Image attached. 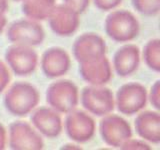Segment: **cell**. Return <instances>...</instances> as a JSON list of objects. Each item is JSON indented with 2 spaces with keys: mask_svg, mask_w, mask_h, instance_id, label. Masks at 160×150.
<instances>
[{
  "mask_svg": "<svg viewBox=\"0 0 160 150\" xmlns=\"http://www.w3.org/2000/svg\"><path fill=\"white\" fill-rule=\"evenodd\" d=\"M40 95L36 87L28 82L18 81L11 85L4 96L6 110L14 116L24 117L30 114L39 103Z\"/></svg>",
  "mask_w": 160,
  "mask_h": 150,
  "instance_id": "obj_1",
  "label": "cell"
},
{
  "mask_svg": "<svg viewBox=\"0 0 160 150\" xmlns=\"http://www.w3.org/2000/svg\"><path fill=\"white\" fill-rule=\"evenodd\" d=\"M105 33L115 42H129L140 31V24L135 15L128 10H115L105 19Z\"/></svg>",
  "mask_w": 160,
  "mask_h": 150,
  "instance_id": "obj_2",
  "label": "cell"
},
{
  "mask_svg": "<svg viewBox=\"0 0 160 150\" xmlns=\"http://www.w3.org/2000/svg\"><path fill=\"white\" fill-rule=\"evenodd\" d=\"M46 101L57 112L66 114L78 105V87L70 80L62 79L55 81L46 90Z\"/></svg>",
  "mask_w": 160,
  "mask_h": 150,
  "instance_id": "obj_3",
  "label": "cell"
},
{
  "mask_svg": "<svg viewBox=\"0 0 160 150\" xmlns=\"http://www.w3.org/2000/svg\"><path fill=\"white\" fill-rule=\"evenodd\" d=\"M147 94L146 88L141 83L129 82L123 84L118 89L116 97H114L115 106H117L121 114L131 116L146 106Z\"/></svg>",
  "mask_w": 160,
  "mask_h": 150,
  "instance_id": "obj_4",
  "label": "cell"
},
{
  "mask_svg": "<svg viewBox=\"0 0 160 150\" xmlns=\"http://www.w3.org/2000/svg\"><path fill=\"white\" fill-rule=\"evenodd\" d=\"M82 106L96 116H104L111 113L115 108V100L113 92L107 87L90 86L84 87L81 92Z\"/></svg>",
  "mask_w": 160,
  "mask_h": 150,
  "instance_id": "obj_5",
  "label": "cell"
},
{
  "mask_svg": "<svg viewBox=\"0 0 160 150\" xmlns=\"http://www.w3.org/2000/svg\"><path fill=\"white\" fill-rule=\"evenodd\" d=\"M7 38L10 42L25 46H37L45 38L43 27L32 19H19L8 26Z\"/></svg>",
  "mask_w": 160,
  "mask_h": 150,
  "instance_id": "obj_6",
  "label": "cell"
},
{
  "mask_svg": "<svg viewBox=\"0 0 160 150\" xmlns=\"http://www.w3.org/2000/svg\"><path fill=\"white\" fill-rule=\"evenodd\" d=\"M8 145L13 150H40L44 147V141L28 122L15 121L9 125Z\"/></svg>",
  "mask_w": 160,
  "mask_h": 150,
  "instance_id": "obj_7",
  "label": "cell"
},
{
  "mask_svg": "<svg viewBox=\"0 0 160 150\" xmlns=\"http://www.w3.org/2000/svg\"><path fill=\"white\" fill-rule=\"evenodd\" d=\"M99 132L108 146L119 148L125 140L132 137V129L127 120L117 114L104 115L99 123Z\"/></svg>",
  "mask_w": 160,
  "mask_h": 150,
  "instance_id": "obj_8",
  "label": "cell"
},
{
  "mask_svg": "<svg viewBox=\"0 0 160 150\" xmlns=\"http://www.w3.org/2000/svg\"><path fill=\"white\" fill-rule=\"evenodd\" d=\"M66 114L64 127L68 137L78 143L90 141L96 130L94 119L88 113L76 108Z\"/></svg>",
  "mask_w": 160,
  "mask_h": 150,
  "instance_id": "obj_9",
  "label": "cell"
},
{
  "mask_svg": "<svg viewBox=\"0 0 160 150\" xmlns=\"http://www.w3.org/2000/svg\"><path fill=\"white\" fill-rule=\"evenodd\" d=\"M5 60L14 74L17 76H28L37 67L38 55L32 47L14 44L7 48Z\"/></svg>",
  "mask_w": 160,
  "mask_h": 150,
  "instance_id": "obj_10",
  "label": "cell"
},
{
  "mask_svg": "<svg viewBox=\"0 0 160 150\" xmlns=\"http://www.w3.org/2000/svg\"><path fill=\"white\" fill-rule=\"evenodd\" d=\"M72 53L78 63L88 62L106 55V43L96 33H84L74 41Z\"/></svg>",
  "mask_w": 160,
  "mask_h": 150,
  "instance_id": "obj_11",
  "label": "cell"
},
{
  "mask_svg": "<svg viewBox=\"0 0 160 150\" xmlns=\"http://www.w3.org/2000/svg\"><path fill=\"white\" fill-rule=\"evenodd\" d=\"M76 11L65 4L56 5L47 18L49 26L58 36L67 37L74 34L80 24V18Z\"/></svg>",
  "mask_w": 160,
  "mask_h": 150,
  "instance_id": "obj_12",
  "label": "cell"
},
{
  "mask_svg": "<svg viewBox=\"0 0 160 150\" xmlns=\"http://www.w3.org/2000/svg\"><path fill=\"white\" fill-rule=\"evenodd\" d=\"M31 122L34 128L47 138H55L63 129L59 112L51 107H40L32 113Z\"/></svg>",
  "mask_w": 160,
  "mask_h": 150,
  "instance_id": "obj_13",
  "label": "cell"
},
{
  "mask_svg": "<svg viewBox=\"0 0 160 150\" xmlns=\"http://www.w3.org/2000/svg\"><path fill=\"white\" fill-rule=\"evenodd\" d=\"M71 65V59L65 49L61 47L48 48L42 54L41 68L48 78H58L65 75Z\"/></svg>",
  "mask_w": 160,
  "mask_h": 150,
  "instance_id": "obj_14",
  "label": "cell"
},
{
  "mask_svg": "<svg viewBox=\"0 0 160 150\" xmlns=\"http://www.w3.org/2000/svg\"><path fill=\"white\" fill-rule=\"evenodd\" d=\"M79 73L90 85L102 86L111 80L112 67L105 55L91 61L79 63Z\"/></svg>",
  "mask_w": 160,
  "mask_h": 150,
  "instance_id": "obj_15",
  "label": "cell"
},
{
  "mask_svg": "<svg viewBox=\"0 0 160 150\" xmlns=\"http://www.w3.org/2000/svg\"><path fill=\"white\" fill-rule=\"evenodd\" d=\"M140 64V49L135 44H126L114 54L113 67L119 76L127 77L133 74Z\"/></svg>",
  "mask_w": 160,
  "mask_h": 150,
  "instance_id": "obj_16",
  "label": "cell"
},
{
  "mask_svg": "<svg viewBox=\"0 0 160 150\" xmlns=\"http://www.w3.org/2000/svg\"><path fill=\"white\" fill-rule=\"evenodd\" d=\"M135 130L145 141L160 142V114L158 111H143L135 119Z\"/></svg>",
  "mask_w": 160,
  "mask_h": 150,
  "instance_id": "obj_17",
  "label": "cell"
},
{
  "mask_svg": "<svg viewBox=\"0 0 160 150\" xmlns=\"http://www.w3.org/2000/svg\"><path fill=\"white\" fill-rule=\"evenodd\" d=\"M55 6L56 0H24L21 9L27 18L41 21L49 17Z\"/></svg>",
  "mask_w": 160,
  "mask_h": 150,
  "instance_id": "obj_18",
  "label": "cell"
},
{
  "mask_svg": "<svg viewBox=\"0 0 160 150\" xmlns=\"http://www.w3.org/2000/svg\"><path fill=\"white\" fill-rule=\"evenodd\" d=\"M143 59L148 68L155 72L160 71V40L154 38L145 44Z\"/></svg>",
  "mask_w": 160,
  "mask_h": 150,
  "instance_id": "obj_19",
  "label": "cell"
},
{
  "mask_svg": "<svg viewBox=\"0 0 160 150\" xmlns=\"http://www.w3.org/2000/svg\"><path fill=\"white\" fill-rule=\"evenodd\" d=\"M132 5L145 16H156L160 11V0H132Z\"/></svg>",
  "mask_w": 160,
  "mask_h": 150,
  "instance_id": "obj_20",
  "label": "cell"
},
{
  "mask_svg": "<svg viewBox=\"0 0 160 150\" xmlns=\"http://www.w3.org/2000/svg\"><path fill=\"white\" fill-rule=\"evenodd\" d=\"M119 148L122 150H151L150 145L145 140L133 139L131 137L125 140Z\"/></svg>",
  "mask_w": 160,
  "mask_h": 150,
  "instance_id": "obj_21",
  "label": "cell"
},
{
  "mask_svg": "<svg viewBox=\"0 0 160 150\" xmlns=\"http://www.w3.org/2000/svg\"><path fill=\"white\" fill-rule=\"evenodd\" d=\"M147 99H149L152 106L157 110L160 109V81L156 80L150 88V92L147 94Z\"/></svg>",
  "mask_w": 160,
  "mask_h": 150,
  "instance_id": "obj_22",
  "label": "cell"
},
{
  "mask_svg": "<svg viewBox=\"0 0 160 150\" xmlns=\"http://www.w3.org/2000/svg\"><path fill=\"white\" fill-rule=\"evenodd\" d=\"M10 79H11V75L7 65L0 60V93H2L7 88Z\"/></svg>",
  "mask_w": 160,
  "mask_h": 150,
  "instance_id": "obj_23",
  "label": "cell"
},
{
  "mask_svg": "<svg viewBox=\"0 0 160 150\" xmlns=\"http://www.w3.org/2000/svg\"><path fill=\"white\" fill-rule=\"evenodd\" d=\"M63 2L78 14H81L88 8L90 0H63Z\"/></svg>",
  "mask_w": 160,
  "mask_h": 150,
  "instance_id": "obj_24",
  "label": "cell"
},
{
  "mask_svg": "<svg viewBox=\"0 0 160 150\" xmlns=\"http://www.w3.org/2000/svg\"><path fill=\"white\" fill-rule=\"evenodd\" d=\"M94 5L101 11H110L117 8L122 0H93Z\"/></svg>",
  "mask_w": 160,
  "mask_h": 150,
  "instance_id": "obj_25",
  "label": "cell"
},
{
  "mask_svg": "<svg viewBox=\"0 0 160 150\" xmlns=\"http://www.w3.org/2000/svg\"><path fill=\"white\" fill-rule=\"evenodd\" d=\"M7 143V131L2 123H0V150L5 148Z\"/></svg>",
  "mask_w": 160,
  "mask_h": 150,
  "instance_id": "obj_26",
  "label": "cell"
},
{
  "mask_svg": "<svg viewBox=\"0 0 160 150\" xmlns=\"http://www.w3.org/2000/svg\"><path fill=\"white\" fill-rule=\"evenodd\" d=\"M6 24H7V19L5 14L0 13V34L3 32V30L6 27Z\"/></svg>",
  "mask_w": 160,
  "mask_h": 150,
  "instance_id": "obj_27",
  "label": "cell"
},
{
  "mask_svg": "<svg viewBox=\"0 0 160 150\" xmlns=\"http://www.w3.org/2000/svg\"><path fill=\"white\" fill-rule=\"evenodd\" d=\"M8 10V0H0V13H4Z\"/></svg>",
  "mask_w": 160,
  "mask_h": 150,
  "instance_id": "obj_28",
  "label": "cell"
},
{
  "mask_svg": "<svg viewBox=\"0 0 160 150\" xmlns=\"http://www.w3.org/2000/svg\"><path fill=\"white\" fill-rule=\"evenodd\" d=\"M61 149H81V147L75 144H65Z\"/></svg>",
  "mask_w": 160,
  "mask_h": 150,
  "instance_id": "obj_29",
  "label": "cell"
},
{
  "mask_svg": "<svg viewBox=\"0 0 160 150\" xmlns=\"http://www.w3.org/2000/svg\"><path fill=\"white\" fill-rule=\"evenodd\" d=\"M14 1H18V2H22V1H24V0H14Z\"/></svg>",
  "mask_w": 160,
  "mask_h": 150,
  "instance_id": "obj_30",
  "label": "cell"
}]
</instances>
